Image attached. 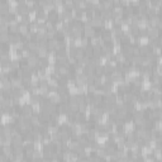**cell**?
Wrapping results in <instances>:
<instances>
[{
    "mask_svg": "<svg viewBox=\"0 0 162 162\" xmlns=\"http://www.w3.org/2000/svg\"><path fill=\"white\" fill-rule=\"evenodd\" d=\"M38 65H39V57L37 56V53H32V56L28 58V66L36 71L38 68Z\"/></svg>",
    "mask_w": 162,
    "mask_h": 162,
    "instance_id": "obj_1",
    "label": "cell"
},
{
    "mask_svg": "<svg viewBox=\"0 0 162 162\" xmlns=\"http://www.w3.org/2000/svg\"><path fill=\"white\" fill-rule=\"evenodd\" d=\"M147 36L150 39H158L160 38V29H158L157 27H148Z\"/></svg>",
    "mask_w": 162,
    "mask_h": 162,
    "instance_id": "obj_2",
    "label": "cell"
},
{
    "mask_svg": "<svg viewBox=\"0 0 162 162\" xmlns=\"http://www.w3.org/2000/svg\"><path fill=\"white\" fill-rule=\"evenodd\" d=\"M48 100L58 105V104H61V95L58 92H50L48 94Z\"/></svg>",
    "mask_w": 162,
    "mask_h": 162,
    "instance_id": "obj_3",
    "label": "cell"
},
{
    "mask_svg": "<svg viewBox=\"0 0 162 162\" xmlns=\"http://www.w3.org/2000/svg\"><path fill=\"white\" fill-rule=\"evenodd\" d=\"M26 47L33 53H37L38 52V50H39V46H38V42H37V41H32V42L26 43Z\"/></svg>",
    "mask_w": 162,
    "mask_h": 162,
    "instance_id": "obj_4",
    "label": "cell"
},
{
    "mask_svg": "<svg viewBox=\"0 0 162 162\" xmlns=\"http://www.w3.org/2000/svg\"><path fill=\"white\" fill-rule=\"evenodd\" d=\"M28 32H29V23H26V22L20 23L19 24V28H18V33L23 37L24 34H27Z\"/></svg>",
    "mask_w": 162,
    "mask_h": 162,
    "instance_id": "obj_5",
    "label": "cell"
},
{
    "mask_svg": "<svg viewBox=\"0 0 162 162\" xmlns=\"http://www.w3.org/2000/svg\"><path fill=\"white\" fill-rule=\"evenodd\" d=\"M68 112H70L68 103H61V104H58V113L60 114H68Z\"/></svg>",
    "mask_w": 162,
    "mask_h": 162,
    "instance_id": "obj_6",
    "label": "cell"
},
{
    "mask_svg": "<svg viewBox=\"0 0 162 162\" xmlns=\"http://www.w3.org/2000/svg\"><path fill=\"white\" fill-rule=\"evenodd\" d=\"M84 36L86 37V38H92V37L96 36V29L94 28V27H90V28H84Z\"/></svg>",
    "mask_w": 162,
    "mask_h": 162,
    "instance_id": "obj_7",
    "label": "cell"
},
{
    "mask_svg": "<svg viewBox=\"0 0 162 162\" xmlns=\"http://www.w3.org/2000/svg\"><path fill=\"white\" fill-rule=\"evenodd\" d=\"M12 86H13V89H20V88H23V86H24L23 79L22 77L13 79V80H12Z\"/></svg>",
    "mask_w": 162,
    "mask_h": 162,
    "instance_id": "obj_8",
    "label": "cell"
},
{
    "mask_svg": "<svg viewBox=\"0 0 162 162\" xmlns=\"http://www.w3.org/2000/svg\"><path fill=\"white\" fill-rule=\"evenodd\" d=\"M30 123H32V125L33 127H38L39 128V125L42 124V120H41V117L38 114H33L32 117H30V120H29Z\"/></svg>",
    "mask_w": 162,
    "mask_h": 162,
    "instance_id": "obj_9",
    "label": "cell"
},
{
    "mask_svg": "<svg viewBox=\"0 0 162 162\" xmlns=\"http://www.w3.org/2000/svg\"><path fill=\"white\" fill-rule=\"evenodd\" d=\"M101 38L104 39L105 42H112V41H113V33H112V30H109V29H104V32H103Z\"/></svg>",
    "mask_w": 162,
    "mask_h": 162,
    "instance_id": "obj_10",
    "label": "cell"
},
{
    "mask_svg": "<svg viewBox=\"0 0 162 162\" xmlns=\"http://www.w3.org/2000/svg\"><path fill=\"white\" fill-rule=\"evenodd\" d=\"M75 58H76L77 61H81L82 58L85 57V50L84 48H76V50H75Z\"/></svg>",
    "mask_w": 162,
    "mask_h": 162,
    "instance_id": "obj_11",
    "label": "cell"
},
{
    "mask_svg": "<svg viewBox=\"0 0 162 162\" xmlns=\"http://www.w3.org/2000/svg\"><path fill=\"white\" fill-rule=\"evenodd\" d=\"M134 98V92L133 91H125L123 95V100L124 103H132Z\"/></svg>",
    "mask_w": 162,
    "mask_h": 162,
    "instance_id": "obj_12",
    "label": "cell"
},
{
    "mask_svg": "<svg viewBox=\"0 0 162 162\" xmlns=\"http://www.w3.org/2000/svg\"><path fill=\"white\" fill-rule=\"evenodd\" d=\"M10 42V33H0V43L9 44Z\"/></svg>",
    "mask_w": 162,
    "mask_h": 162,
    "instance_id": "obj_13",
    "label": "cell"
},
{
    "mask_svg": "<svg viewBox=\"0 0 162 162\" xmlns=\"http://www.w3.org/2000/svg\"><path fill=\"white\" fill-rule=\"evenodd\" d=\"M101 18L104 20L113 18V9H104V10H101Z\"/></svg>",
    "mask_w": 162,
    "mask_h": 162,
    "instance_id": "obj_14",
    "label": "cell"
},
{
    "mask_svg": "<svg viewBox=\"0 0 162 162\" xmlns=\"http://www.w3.org/2000/svg\"><path fill=\"white\" fill-rule=\"evenodd\" d=\"M0 60L1 61H10L12 60L10 51H0Z\"/></svg>",
    "mask_w": 162,
    "mask_h": 162,
    "instance_id": "obj_15",
    "label": "cell"
},
{
    "mask_svg": "<svg viewBox=\"0 0 162 162\" xmlns=\"http://www.w3.org/2000/svg\"><path fill=\"white\" fill-rule=\"evenodd\" d=\"M132 117H133V122L134 120L142 119V118H144V112L143 110H134V112L132 113Z\"/></svg>",
    "mask_w": 162,
    "mask_h": 162,
    "instance_id": "obj_16",
    "label": "cell"
},
{
    "mask_svg": "<svg viewBox=\"0 0 162 162\" xmlns=\"http://www.w3.org/2000/svg\"><path fill=\"white\" fill-rule=\"evenodd\" d=\"M22 113L27 115H33V108L30 104H26L24 106H22Z\"/></svg>",
    "mask_w": 162,
    "mask_h": 162,
    "instance_id": "obj_17",
    "label": "cell"
},
{
    "mask_svg": "<svg viewBox=\"0 0 162 162\" xmlns=\"http://www.w3.org/2000/svg\"><path fill=\"white\" fill-rule=\"evenodd\" d=\"M1 153H4L9 157L10 154L14 153V148H13V146H4V147H1Z\"/></svg>",
    "mask_w": 162,
    "mask_h": 162,
    "instance_id": "obj_18",
    "label": "cell"
},
{
    "mask_svg": "<svg viewBox=\"0 0 162 162\" xmlns=\"http://www.w3.org/2000/svg\"><path fill=\"white\" fill-rule=\"evenodd\" d=\"M141 62H142V56H133L130 58L132 66H141Z\"/></svg>",
    "mask_w": 162,
    "mask_h": 162,
    "instance_id": "obj_19",
    "label": "cell"
},
{
    "mask_svg": "<svg viewBox=\"0 0 162 162\" xmlns=\"http://www.w3.org/2000/svg\"><path fill=\"white\" fill-rule=\"evenodd\" d=\"M101 9H113V0H103L101 1Z\"/></svg>",
    "mask_w": 162,
    "mask_h": 162,
    "instance_id": "obj_20",
    "label": "cell"
},
{
    "mask_svg": "<svg viewBox=\"0 0 162 162\" xmlns=\"http://www.w3.org/2000/svg\"><path fill=\"white\" fill-rule=\"evenodd\" d=\"M38 28H39V24L37 22H30L29 23V32L37 34V32H38Z\"/></svg>",
    "mask_w": 162,
    "mask_h": 162,
    "instance_id": "obj_21",
    "label": "cell"
},
{
    "mask_svg": "<svg viewBox=\"0 0 162 162\" xmlns=\"http://www.w3.org/2000/svg\"><path fill=\"white\" fill-rule=\"evenodd\" d=\"M153 158L154 160H162V150L160 147H156L153 150Z\"/></svg>",
    "mask_w": 162,
    "mask_h": 162,
    "instance_id": "obj_22",
    "label": "cell"
},
{
    "mask_svg": "<svg viewBox=\"0 0 162 162\" xmlns=\"http://www.w3.org/2000/svg\"><path fill=\"white\" fill-rule=\"evenodd\" d=\"M10 67L12 70H19L20 68V60H10Z\"/></svg>",
    "mask_w": 162,
    "mask_h": 162,
    "instance_id": "obj_23",
    "label": "cell"
},
{
    "mask_svg": "<svg viewBox=\"0 0 162 162\" xmlns=\"http://www.w3.org/2000/svg\"><path fill=\"white\" fill-rule=\"evenodd\" d=\"M70 99H71L70 91H66L63 94H61V103H70Z\"/></svg>",
    "mask_w": 162,
    "mask_h": 162,
    "instance_id": "obj_24",
    "label": "cell"
},
{
    "mask_svg": "<svg viewBox=\"0 0 162 162\" xmlns=\"http://www.w3.org/2000/svg\"><path fill=\"white\" fill-rule=\"evenodd\" d=\"M33 160H43V151L34 150V152H33Z\"/></svg>",
    "mask_w": 162,
    "mask_h": 162,
    "instance_id": "obj_25",
    "label": "cell"
},
{
    "mask_svg": "<svg viewBox=\"0 0 162 162\" xmlns=\"http://www.w3.org/2000/svg\"><path fill=\"white\" fill-rule=\"evenodd\" d=\"M48 54H50L48 50H38V52H37V56L39 58H48Z\"/></svg>",
    "mask_w": 162,
    "mask_h": 162,
    "instance_id": "obj_26",
    "label": "cell"
},
{
    "mask_svg": "<svg viewBox=\"0 0 162 162\" xmlns=\"http://www.w3.org/2000/svg\"><path fill=\"white\" fill-rule=\"evenodd\" d=\"M84 50H85V56L91 60V58L94 57V51H92V47H91V46H89V47L84 48Z\"/></svg>",
    "mask_w": 162,
    "mask_h": 162,
    "instance_id": "obj_27",
    "label": "cell"
},
{
    "mask_svg": "<svg viewBox=\"0 0 162 162\" xmlns=\"http://www.w3.org/2000/svg\"><path fill=\"white\" fill-rule=\"evenodd\" d=\"M32 108H33V114H41L42 113V105L41 104H33L32 105Z\"/></svg>",
    "mask_w": 162,
    "mask_h": 162,
    "instance_id": "obj_28",
    "label": "cell"
},
{
    "mask_svg": "<svg viewBox=\"0 0 162 162\" xmlns=\"http://www.w3.org/2000/svg\"><path fill=\"white\" fill-rule=\"evenodd\" d=\"M32 53H33V52H30V51H29L27 47L23 48V50H22V58H27V60H28V58L32 56Z\"/></svg>",
    "mask_w": 162,
    "mask_h": 162,
    "instance_id": "obj_29",
    "label": "cell"
},
{
    "mask_svg": "<svg viewBox=\"0 0 162 162\" xmlns=\"http://www.w3.org/2000/svg\"><path fill=\"white\" fill-rule=\"evenodd\" d=\"M104 74H105V71H104V66H98V67H95V75H96L98 77L103 76Z\"/></svg>",
    "mask_w": 162,
    "mask_h": 162,
    "instance_id": "obj_30",
    "label": "cell"
},
{
    "mask_svg": "<svg viewBox=\"0 0 162 162\" xmlns=\"http://www.w3.org/2000/svg\"><path fill=\"white\" fill-rule=\"evenodd\" d=\"M89 46H90V39L86 38V37L84 36L81 38V47L82 48H86V47H89Z\"/></svg>",
    "mask_w": 162,
    "mask_h": 162,
    "instance_id": "obj_31",
    "label": "cell"
},
{
    "mask_svg": "<svg viewBox=\"0 0 162 162\" xmlns=\"http://www.w3.org/2000/svg\"><path fill=\"white\" fill-rule=\"evenodd\" d=\"M86 110H88V104L84 101L81 103V104H79V112L80 113H86Z\"/></svg>",
    "mask_w": 162,
    "mask_h": 162,
    "instance_id": "obj_32",
    "label": "cell"
},
{
    "mask_svg": "<svg viewBox=\"0 0 162 162\" xmlns=\"http://www.w3.org/2000/svg\"><path fill=\"white\" fill-rule=\"evenodd\" d=\"M141 4V0H130V6L134 9H137Z\"/></svg>",
    "mask_w": 162,
    "mask_h": 162,
    "instance_id": "obj_33",
    "label": "cell"
},
{
    "mask_svg": "<svg viewBox=\"0 0 162 162\" xmlns=\"http://www.w3.org/2000/svg\"><path fill=\"white\" fill-rule=\"evenodd\" d=\"M119 6H122L120 0H113V8H119Z\"/></svg>",
    "mask_w": 162,
    "mask_h": 162,
    "instance_id": "obj_34",
    "label": "cell"
},
{
    "mask_svg": "<svg viewBox=\"0 0 162 162\" xmlns=\"http://www.w3.org/2000/svg\"><path fill=\"white\" fill-rule=\"evenodd\" d=\"M143 162H154V158L153 156H148L146 158H143Z\"/></svg>",
    "mask_w": 162,
    "mask_h": 162,
    "instance_id": "obj_35",
    "label": "cell"
},
{
    "mask_svg": "<svg viewBox=\"0 0 162 162\" xmlns=\"http://www.w3.org/2000/svg\"><path fill=\"white\" fill-rule=\"evenodd\" d=\"M129 161V158H127V157H122V158H119L117 162H128Z\"/></svg>",
    "mask_w": 162,
    "mask_h": 162,
    "instance_id": "obj_36",
    "label": "cell"
},
{
    "mask_svg": "<svg viewBox=\"0 0 162 162\" xmlns=\"http://www.w3.org/2000/svg\"><path fill=\"white\" fill-rule=\"evenodd\" d=\"M80 162H90V160H89V158H85V160H80Z\"/></svg>",
    "mask_w": 162,
    "mask_h": 162,
    "instance_id": "obj_37",
    "label": "cell"
},
{
    "mask_svg": "<svg viewBox=\"0 0 162 162\" xmlns=\"http://www.w3.org/2000/svg\"><path fill=\"white\" fill-rule=\"evenodd\" d=\"M41 162H51L50 160H44V158H43V160H41Z\"/></svg>",
    "mask_w": 162,
    "mask_h": 162,
    "instance_id": "obj_38",
    "label": "cell"
},
{
    "mask_svg": "<svg viewBox=\"0 0 162 162\" xmlns=\"http://www.w3.org/2000/svg\"><path fill=\"white\" fill-rule=\"evenodd\" d=\"M51 162H62V161H60V160H51Z\"/></svg>",
    "mask_w": 162,
    "mask_h": 162,
    "instance_id": "obj_39",
    "label": "cell"
}]
</instances>
